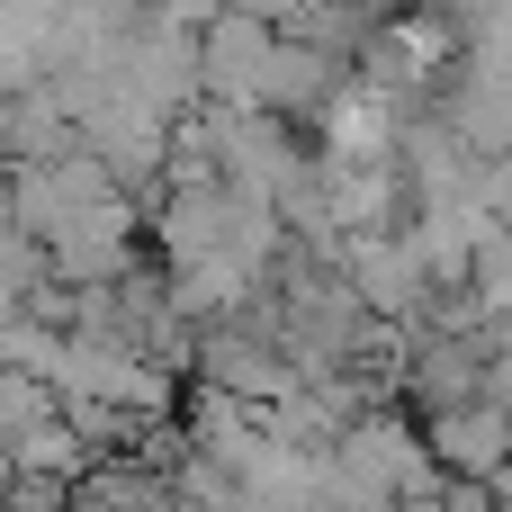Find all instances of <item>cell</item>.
I'll return each instance as SVG.
<instances>
[{
	"mask_svg": "<svg viewBox=\"0 0 512 512\" xmlns=\"http://www.w3.org/2000/svg\"><path fill=\"white\" fill-rule=\"evenodd\" d=\"M45 387L54 396H90V405H117L135 423H153V414L180 405V369H162V360H144L126 342H72V333H63V360H54Z\"/></svg>",
	"mask_w": 512,
	"mask_h": 512,
	"instance_id": "6da1fadb",
	"label": "cell"
},
{
	"mask_svg": "<svg viewBox=\"0 0 512 512\" xmlns=\"http://www.w3.org/2000/svg\"><path fill=\"white\" fill-rule=\"evenodd\" d=\"M396 126H405V108H396L387 90H369L360 72H342L333 99L306 117V144H315V153H342V162H387V153H396Z\"/></svg>",
	"mask_w": 512,
	"mask_h": 512,
	"instance_id": "7a4b0ae2",
	"label": "cell"
},
{
	"mask_svg": "<svg viewBox=\"0 0 512 512\" xmlns=\"http://www.w3.org/2000/svg\"><path fill=\"white\" fill-rule=\"evenodd\" d=\"M414 432H423V450H432L441 477H486V486H504V405H495V396L432 405V414H414Z\"/></svg>",
	"mask_w": 512,
	"mask_h": 512,
	"instance_id": "3957f363",
	"label": "cell"
},
{
	"mask_svg": "<svg viewBox=\"0 0 512 512\" xmlns=\"http://www.w3.org/2000/svg\"><path fill=\"white\" fill-rule=\"evenodd\" d=\"M144 234H153L162 270L171 261H198V252H216L234 234V189L225 180H162V198L144 207Z\"/></svg>",
	"mask_w": 512,
	"mask_h": 512,
	"instance_id": "277c9868",
	"label": "cell"
},
{
	"mask_svg": "<svg viewBox=\"0 0 512 512\" xmlns=\"http://www.w3.org/2000/svg\"><path fill=\"white\" fill-rule=\"evenodd\" d=\"M342 72H351L342 54H324V45H306V36H279V27H270V54H261V81H252V108H270V117L306 126V117L333 99V81H342Z\"/></svg>",
	"mask_w": 512,
	"mask_h": 512,
	"instance_id": "5b68a950",
	"label": "cell"
},
{
	"mask_svg": "<svg viewBox=\"0 0 512 512\" xmlns=\"http://www.w3.org/2000/svg\"><path fill=\"white\" fill-rule=\"evenodd\" d=\"M261 54H270V27L243 18V9H216V18L198 27V99H216V108H252Z\"/></svg>",
	"mask_w": 512,
	"mask_h": 512,
	"instance_id": "8992f818",
	"label": "cell"
},
{
	"mask_svg": "<svg viewBox=\"0 0 512 512\" xmlns=\"http://www.w3.org/2000/svg\"><path fill=\"white\" fill-rule=\"evenodd\" d=\"M0 459H9V468H36V477H81L99 450H90L63 414H36L27 432H9V450H0Z\"/></svg>",
	"mask_w": 512,
	"mask_h": 512,
	"instance_id": "52a82bcc",
	"label": "cell"
},
{
	"mask_svg": "<svg viewBox=\"0 0 512 512\" xmlns=\"http://www.w3.org/2000/svg\"><path fill=\"white\" fill-rule=\"evenodd\" d=\"M63 512H162V504H81V495H72Z\"/></svg>",
	"mask_w": 512,
	"mask_h": 512,
	"instance_id": "ba28073f",
	"label": "cell"
},
{
	"mask_svg": "<svg viewBox=\"0 0 512 512\" xmlns=\"http://www.w3.org/2000/svg\"><path fill=\"white\" fill-rule=\"evenodd\" d=\"M360 9H369V18H387V9H414V0H360Z\"/></svg>",
	"mask_w": 512,
	"mask_h": 512,
	"instance_id": "9c48e42d",
	"label": "cell"
},
{
	"mask_svg": "<svg viewBox=\"0 0 512 512\" xmlns=\"http://www.w3.org/2000/svg\"><path fill=\"white\" fill-rule=\"evenodd\" d=\"M297 9H306V0H297Z\"/></svg>",
	"mask_w": 512,
	"mask_h": 512,
	"instance_id": "30bf717a",
	"label": "cell"
}]
</instances>
